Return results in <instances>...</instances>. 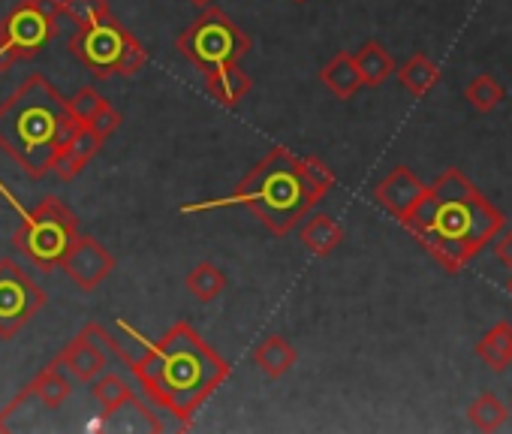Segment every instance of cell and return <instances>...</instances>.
Wrapping results in <instances>:
<instances>
[{"label":"cell","instance_id":"cell-1","mask_svg":"<svg viewBox=\"0 0 512 434\" xmlns=\"http://www.w3.org/2000/svg\"><path fill=\"white\" fill-rule=\"evenodd\" d=\"M142 395L190 428L196 410L232 374V365L184 320L172 323L160 341L142 347L139 356L121 353Z\"/></svg>","mask_w":512,"mask_h":434},{"label":"cell","instance_id":"cell-2","mask_svg":"<svg viewBox=\"0 0 512 434\" xmlns=\"http://www.w3.org/2000/svg\"><path fill=\"white\" fill-rule=\"evenodd\" d=\"M506 217L494 208L479 187L461 172L446 169L425 196L404 217L401 227L449 272L458 275L491 239L503 230Z\"/></svg>","mask_w":512,"mask_h":434},{"label":"cell","instance_id":"cell-3","mask_svg":"<svg viewBox=\"0 0 512 434\" xmlns=\"http://www.w3.org/2000/svg\"><path fill=\"white\" fill-rule=\"evenodd\" d=\"M332 187H335V172L323 160L302 157L284 145H275L250 172H244V178L235 184L229 196L211 202H193L184 205L181 211L193 214V211L244 205L272 236L284 239L305 221L314 211V205Z\"/></svg>","mask_w":512,"mask_h":434},{"label":"cell","instance_id":"cell-4","mask_svg":"<svg viewBox=\"0 0 512 434\" xmlns=\"http://www.w3.org/2000/svg\"><path fill=\"white\" fill-rule=\"evenodd\" d=\"M79 121L67 109V97L43 76H28L0 103V148L34 181L46 178L61 142L76 133Z\"/></svg>","mask_w":512,"mask_h":434},{"label":"cell","instance_id":"cell-5","mask_svg":"<svg viewBox=\"0 0 512 434\" xmlns=\"http://www.w3.org/2000/svg\"><path fill=\"white\" fill-rule=\"evenodd\" d=\"M67 49L97 79H115V76L130 79L148 61L145 46L115 19V13L73 28V34L67 40Z\"/></svg>","mask_w":512,"mask_h":434},{"label":"cell","instance_id":"cell-6","mask_svg":"<svg viewBox=\"0 0 512 434\" xmlns=\"http://www.w3.org/2000/svg\"><path fill=\"white\" fill-rule=\"evenodd\" d=\"M79 233V217L58 199L46 196L40 205H34L22 227L13 233V248L40 272H52L61 266L64 251Z\"/></svg>","mask_w":512,"mask_h":434},{"label":"cell","instance_id":"cell-7","mask_svg":"<svg viewBox=\"0 0 512 434\" xmlns=\"http://www.w3.org/2000/svg\"><path fill=\"white\" fill-rule=\"evenodd\" d=\"M61 28V0H19L0 22V73L34 61Z\"/></svg>","mask_w":512,"mask_h":434},{"label":"cell","instance_id":"cell-8","mask_svg":"<svg viewBox=\"0 0 512 434\" xmlns=\"http://www.w3.org/2000/svg\"><path fill=\"white\" fill-rule=\"evenodd\" d=\"M178 52L202 76L238 64L250 52V37L217 7H202V16L178 34Z\"/></svg>","mask_w":512,"mask_h":434},{"label":"cell","instance_id":"cell-9","mask_svg":"<svg viewBox=\"0 0 512 434\" xmlns=\"http://www.w3.org/2000/svg\"><path fill=\"white\" fill-rule=\"evenodd\" d=\"M46 302V290L16 260H0V338H16L46 308Z\"/></svg>","mask_w":512,"mask_h":434},{"label":"cell","instance_id":"cell-10","mask_svg":"<svg viewBox=\"0 0 512 434\" xmlns=\"http://www.w3.org/2000/svg\"><path fill=\"white\" fill-rule=\"evenodd\" d=\"M115 257L106 245H100V239L76 233V239L70 242V248L61 257V266L67 272V278L82 290V293H94L112 272H115Z\"/></svg>","mask_w":512,"mask_h":434},{"label":"cell","instance_id":"cell-11","mask_svg":"<svg viewBox=\"0 0 512 434\" xmlns=\"http://www.w3.org/2000/svg\"><path fill=\"white\" fill-rule=\"evenodd\" d=\"M428 184L419 181V175L410 166H395L377 187H374V199L377 205H383L392 217L404 221V217L416 208V202L425 196Z\"/></svg>","mask_w":512,"mask_h":434},{"label":"cell","instance_id":"cell-12","mask_svg":"<svg viewBox=\"0 0 512 434\" xmlns=\"http://www.w3.org/2000/svg\"><path fill=\"white\" fill-rule=\"evenodd\" d=\"M91 395L103 407V419H112L124 404H133L148 419V428L151 431H163V422L145 407V401L136 395V389L124 377H118V374H100V377H94L91 380Z\"/></svg>","mask_w":512,"mask_h":434},{"label":"cell","instance_id":"cell-13","mask_svg":"<svg viewBox=\"0 0 512 434\" xmlns=\"http://www.w3.org/2000/svg\"><path fill=\"white\" fill-rule=\"evenodd\" d=\"M55 359L73 377V383H91L94 377H100L109 368V353L100 344H94L85 332H79L73 341H67Z\"/></svg>","mask_w":512,"mask_h":434},{"label":"cell","instance_id":"cell-14","mask_svg":"<svg viewBox=\"0 0 512 434\" xmlns=\"http://www.w3.org/2000/svg\"><path fill=\"white\" fill-rule=\"evenodd\" d=\"M205 91L217 106L235 109L253 91V79L238 64H226V67H217V70L205 73Z\"/></svg>","mask_w":512,"mask_h":434},{"label":"cell","instance_id":"cell-15","mask_svg":"<svg viewBox=\"0 0 512 434\" xmlns=\"http://www.w3.org/2000/svg\"><path fill=\"white\" fill-rule=\"evenodd\" d=\"M34 398L46 407V410H61L67 404V398L73 395V377L61 368L58 359L46 362L40 368V374L31 380Z\"/></svg>","mask_w":512,"mask_h":434},{"label":"cell","instance_id":"cell-16","mask_svg":"<svg viewBox=\"0 0 512 434\" xmlns=\"http://www.w3.org/2000/svg\"><path fill=\"white\" fill-rule=\"evenodd\" d=\"M296 359H299V353L284 335H269L253 347V362L269 380H281L296 365Z\"/></svg>","mask_w":512,"mask_h":434},{"label":"cell","instance_id":"cell-17","mask_svg":"<svg viewBox=\"0 0 512 434\" xmlns=\"http://www.w3.org/2000/svg\"><path fill=\"white\" fill-rule=\"evenodd\" d=\"M299 239L314 257H329L344 242V230L329 214H311L299 230Z\"/></svg>","mask_w":512,"mask_h":434},{"label":"cell","instance_id":"cell-18","mask_svg":"<svg viewBox=\"0 0 512 434\" xmlns=\"http://www.w3.org/2000/svg\"><path fill=\"white\" fill-rule=\"evenodd\" d=\"M353 61L362 76V88H380L389 76H395V61L377 40H368L359 52H353Z\"/></svg>","mask_w":512,"mask_h":434},{"label":"cell","instance_id":"cell-19","mask_svg":"<svg viewBox=\"0 0 512 434\" xmlns=\"http://www.w3.org/2000/svg\"><path fill=\"white\" fill-rule=\"evenodd\" d=\"M320 82L338 97V100H353L362 88V76L356 70V61L350 52H338L323 70H320Z\"/></svg>","mask_w":512,"mask_h":434},{"label":"cell","instance_id":"cell-20","mask_svg":"<svg viewBox=\"0 0 512 434\" xmlns=\"http://www.w3.org/2000/svg\"><path fill=\"white\" fill-rule=\"evenodd\" d=\"M476 356L491 371H506L512 365V323L509 320H500L497 326H491L476 341Z\"/></svg>","mask_w":512,"mask_h":434},{"label":"cell","instance_id":"cell-21","mask_svg":"<svg viewBox=\"0 0 512 434\" xmlns=\"http://www.w3.org/2000/svg\"><path fill=\"white\" fill-rule=\"evenodd\" d=\"M398 82H401V88L410 94V97H425V94H431L434 88H437V82H440V67L425 55V52H416L401 70H398Z\"/></svg>","mask_w":512,"mask_h":434},{"label":"cell","instance_id":"cell-22","mask_svg":"<svg viewBox=\"0 0 512 434\" xmlns=\"http://www.w3.org/2000/svg\"><path fill=\"white\" fill-rule=\"evenodd\" d=\"M184 287H187V293H190L196 302L208 305V302H214V299H220V296L226 293V275H223L214 263H196V266L187 272Z\"/></svg>","mask_w":512,"mask_h":434},{"label":"cell","instance_id":"cell-23","mask_svg":"<svg viewBox=\"0 0 512 434\" xmlns=\"http://www.w3.org/2000/svg\"><path fill=\"white\" fill-rule=\"evenodd\" d=\"M467 419H470V425H473V428H479V431H497V428H503V425H506V419H509V407H506L497 395L482 392V395L467 407Z\"/></svg>","mask_w":512,"mask_h":434},{"label":"cell","instance_id":"cell-24","mask_svg":"<svg viewBox=\"0 0 512 434\" xmlns=\"http://www.w3.org/2000/svg\"><path fill=\"white\" fill-rule=\"evenodd\" d=\"M503 97H506L503 85H500L494 76H488V73L470 79L467 88H464V100L470 103V109H476V112H482V115L494 112V109L503 103Z\"/></svg>","mask_w":512,"mask_h":434},{"label":"cell","instance_id":"cell-25","mask_svg":"<svg viewBox=\"0 0 512 434\" xmlns=\"http://www.w3.org/2000/svg\"><path fill=\"white\" fill-rule=\"evenodd\" d=\"M109 13H112L109 0H61V22L70 25V28L103 19Z\"/></svg>","mask_w":512,"mask_h":434},{"label":"cell","instance_id":"cell-26","mask_svg":"<svg viewBox=\"0 0 512 434\" xmlns=\"http://www.w3.org/2000/svg\"><path fill=\"white\" fill-rule=\"evenodd\" d=\"M106 103H109V100H106L97 88H91V85H85V88H79L73 97H67V109H70V115H73L82 127H88Z\"/></svg>","mask_w":512,"mask_h":434},{"label":"cell","instance_id":"cell-27","mask_svg":"<svg viewBox=\"0 0 512 434\" xmlns=\"http://www.w3.org/2000/svg\"><path fill=\"white\" fill-rule=\"evenodd\" d=\"M121 124H124L121 112H118V109H115L112 103H106V106H103V109L97 112V118H94V121H91L88 127H91V130H97L100 136H106V139H109V136H112V133H115V130L121 127Z\"/></svg>","mask_w":512,"mask_h":434},{"label":"cell","instance_id":"cell-28","mask_svg":"<svg viewBox=\"0 0 512 434\" xmlns=\"http://www.w3.org/2000/svg\"><path fill=\"white\" fill-rule=\"evenodd\" d=\"M491 251H494L497 263H500V266H506V269L512 272V230H506L500 239L494 236V239H491Z\"/></svg>","mask_w":512,"mask_h":434},{"label":"cell","instance_id":"cell-29","mask_svg":"<svg viewBox=\"0 0 512 434\" xmlns=\"http://www.w3.org/2000/svg\"><path fill=\"white\" fill-rule=\"evenodd\" d=\"M190 4H196V7H211V0H190Z\"/></svg>","mask_w":512,"mask_h":434},{"label":"cell","instance_id":"cell-30","mask_svg":"<svg viewBox=\"0 0 512 434\" xmlns=\"http://www.w3.org/2000/svg\"><path fill=\"white\" fill-rule=\"evenodd\" d=\"M506 293L512 296V275H509V281H506Z\"/></svg>","mask_w":512,"mask_h":434},{"label":"cell","instance_id":"cell-31","mask_svg":"<svg viewBox=\"0 0 512 434\" xmlns=\"http://www.w3.org/2000/svg\"><path fill=\"white\" fill-rule=\"evenodd\" d=\"M296 4H305V0H296Z\"/></svg>","mask_w":512,"mask_h":434},{"label":"cell","instance_id":"cell-32","mask_svg":"<svg viewBox=\"0 0 512 434\" xmlns=\"http://www.w3.org/2000/svg\"><path fill=\"white\" fill-rule=\"evenodd\" d=\"M509 413H512V401H509Z\"/></svg>","mask_w":512,"mask_h":434}]
</instances>
